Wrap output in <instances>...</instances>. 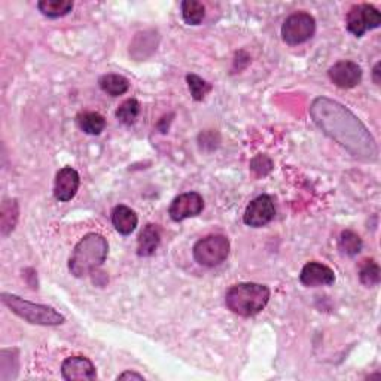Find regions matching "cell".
<instances>
[{"mask_svg":"<svg viewBox=\"0 0 381 381\" xmlns=\"http://www.w3.org/2000/svg\"><path fill=\"white\" fill-rule=\"evenodd\" d=\"M252 170L258 176H265L273 170V161L266 157V155H258V157L252 161Z\"/></svg>","mask_w":381,"mask_h":381,"instance_id":"cell-25","label":"cell"},{"mask_svg":"<svg viewBox=\"0 0 381 381\" xmlns=\"http://www.w3.org/2000/svg\"><path fill=\"white\" fill-rule=\"evenodd\" d=\"M18 203L17 200H5L0 210V230L2 235L6 237L11 231H13L18 221Z\"/></svg>","mask_w":381,"mask_h":381,"instance_id":"cell-18","label":"cell"},{"mask_svg":"<svg viewBox=\"0 0 381 381\" xmlns=\"http://www.w3.org/2000/svg\"><path fill=\"white\" fill-rule=\"evenodd\" d=\"M274 216H276V204L273 197L259 195L246 207L243 221L247 227L261 228L270 223L274 219Z\"/></svg>","mask_w":381,"mask_h":381,"instance_id":"cell-8","label":"cell"},{"mask_svg":"<svg viewBox=\"0 0 381 381\" xmlns=\"http://www.w3.org/2000/svg\"><path fill=\"white\" fill-rule=\"evenodd\" d=\"M328 76L334 86L341 90H350L359 86L362 81V69L358 63L343 60L335 63L328 70Z\"/></svg>","mask_w":381,"mask_h":381,"instance_id":"cell-10","label":"cell"},{"mask_svg":"<svg viewBox=\"0 0 381 381\" xmlns=\"http://www.w3.org/2000/svg\"><path fill=\"white\" fill-rule=\"evenodd\" d=\"M380 24L381 13L378 12V9L368 4L351 6L346 18L347 30L356 37H362L366 32L378 29Z\"/></svg>","mask_w":381,"mask_h":381,"instance_id":"cell-7","label":"cell"},{"mask_svg":"<svg viewBox=\"0 0 381 381\" xmlns=\"http://www.w3.org/2000/svg\"><path fill=\"white\" fill-rule=\"evenodd\" d=\"M187 82H188L191 95H192V98L195 102L204 100V97L211 91L210 83L206 82L204 79H201L200 76H197V75H188Z\"/></svg>","mask_w":381,"mask_h":381,"instance_id":"cell-24","label":"cell"},{"mask_svg":"<svg viewBox=\"0 0 381 381\" xmlns=\"http://www.w3.org/2000/svg\"><path fill=\"white\" fill-rule=\"evenodd\" d=\"M139 112H140V103L136 100V98H129V100H125L118 107L117 118L125 125H131L139 117Z\"/></svg>","mask_w":381,"mask_h":381,"instance_id":"cell-23","label":"cell"},{"mask_svg":"<svg viewBox=\"0 0 381 381\" xmlns=\"http://www.w3.org/2000/svg\"><path fill=\"white\" fill-rule=\"evenodd\" d=\"M380 67H381V63H377L374 66V70H373V79H374V83H377V86H380Z\"/></svg>","mask_w":381,"mask_h":381,"instance_id":"cell-27","label":"cell"},{"mask_svg":"<svg viewBox=\"0 0 381 381\" xmlns=\"http://www.w3.org/2000/svg\"><path fill=\"white\" fill-rule=\"evenodd\" d=\"M204 209V200L199 192H185L177 195L168 207V215L175 222L199 216Z\"/></svg>","mask_w":381,"mask_h":381,"instance_id":"cell-9","label":"cell"},{"mask_svg":"<svg viewBox=\"0 0 381 381\" xmlns=\"http://www.w3.org/2000/svg\"><path fill=\"white\" fill-rule=\"evenodd\" d=\"M117 378H118V380H130V378H131V380H145L143 375H140V374L133 373V371H125V373L119 374Z\"/></svg>","mask_w":381,"mask_h":381,"instance_id":"cell-26","label":"cell"},{"mask_svg":"<svg viewBox=\"0 0 381 381\" xmlns=\"http://www.w3.org/2000/svg\"><path fill=\"white\" fill-rule=\"evenodd\" d=\"M61 375L67 381H91L97 378V371L88 358L70 356L61 365Z\"/></svg>","mask_w":381,"mask_h":381,"instance_id":"cell-11","label":"cell"},{"mask_svg":"<svg viewBox=\"0 0 381 381\" xmlns=\"http://www.w3.org/2000/svg\"><path fill=\"white\" fill-rule=\"evenodd\" d=\"M37 8L48 18H60L74 9V4L70 0H40Z\"/></svg>","mask_w":381,"mask_h":381,"instance_id":"cell-19","label":"cell"},{"mask_svg":"<svg viewBox=\"0 0 381 381\" xmlns=\"http://www.w3.org/2000/svg\"><path fill=\"white\" fill-rule=\"evenodd\" d=\"M81 185L79 173L72 167H64L57 173L54 183V197L60 203H67L76 195Z\"/></svg>","mask_w":381,"mask_h":381,"instance_id":"cell-12","label":"cell"},{"mask_svg":"<svg viewBox=\"0 0 381 381\" xmlns=\"http://www.w3.org/2000/svg\"><path fill=\"white\" fill-rule=\"evenodd\" d=\"M310 117L324 134L355 158L363 163H375L378 160L375 139L365 124L340 102L328 97H317L310 106Z\"/></svg>","mask_w":381,"mask_h":381,"instance_id":"cell-1","label":"cell"},{"mask_svg":"<svg viewBox=\"0 0 381 381\" xmlns=\"http://www.w3.org/2000/svg\"><path fill=\"white\" fill-rule=\"evenodd\" d=\"M231 250V245L228 237L222 234L207 235L195 243L192 249L194 259L203 266L213 268L221 265L228 258Z\"/></svg>","mask_w":381,"mask_h":381,"instance_id":"cell-5","label":"cell"},{"mask_svg":"<svg viewBox=\"0 0 381 381\" xmlns=\"http://www.w3.org/2000/svg\"><path fill=\"white\" fill-rule=\"evenodd\" d=\"M271 292L261 283H237L225 293V304L234 315L252 317L261 313L270 301Z\"/></svg>","mask_w":381,"mask_h":381,"instance_id":"cell-3","label":"cell"},{"mask_svg":"<svg viewBox=\"0 0 381 381\" xmlns=\"http://www.w3.org/2000/svg\"><path fill=\"white\" fill-rule=\"evenodd\" d=\"M182 17L187 24L199 25L206 17V8L197 0H185V2H182Z\"/></svg>","mask_w":381,"mask_h":381,"instance_id":"cell-21","label":"cell"},{"mask_svg":"<svg viewBox=\"0 0 381 381\" xmlns=\"http://www.w3.org/2000/svg\"><path fill=\"white\" fill-rule=\"evenodd\" d=\"M136 211L127 206H117L112 210V223L121 235H130L137 227Z\"/></svg>","mask_w":381,"mask_h":381,"instance_id":"cell-15","label":"cell"},{"mask_svg":"<svg viewBox=\"0 0 381 381\" xmlns=\"http://www.w3.org/2000/svg\"><path fill=\"white\" fill-rule=\"evenodd\" d=\"M76 122L79 129L90 136H98L106 127V119L100 114H97V112H83V114H79L76 117Z\"/></svg>","mask_w":381,"mask_h":381,"instance_id":"cell-17","label":"cell"},{"mask_svg":"<svg viewBox=\"0 0 381 381\" xmlns=\"http://www.w3.org/2000/svg\"><path fill=\"white\" fill-rule=\"evenodd\" d=\"M300 281L307 288L331 286L335 283V273L324 264L308 262L303 266Z\"/></svg>","mask_w":381,"mask_h":381,"instance_id":"cell-13","label":"cell"},{"mask_svg":"<svg viewBox=\"0 0 381 381\" xmlns=\"http://www.w3.org/2000/svg\"><path fill=\"white\" fill-rule=\"evenodd\" d=\"M0 300H2V304L8 307L13 315H17L18 317L32 324H39V327H60L66 320L64 316L59 313L55 308L44 304L25 301L17 295L4 292L0 295Z\"/></svg>","mask_w":381,"mask_h":381,"instance_id":"cell-4","label":"cell"},{"mask_svg":"<svg viewBox=\"0 0 381 381\" xmlns=\"http://www.w3.org/2000/svg\"><path fill=\"white\" fill-rule=\"evenodd\" d=\"M359 280H361V283L366 288L377 286L381 280V271H380L378 264L374 261H365V264L359 270Z\"/></svg>","mask_w":381,"mask_h":381,"instance_id":"cell-22","label":"cell"},{"mask_svg":"<svg viewBox=\"0 0 381 381\" xmlns=\"http://www.w3.org/2000/svg\"><path fill=\"white\" fill-rule=\"evenodd\" d=\"M362 238L351 230H344L338 238V249L341 250L346 257H356L362 250Z\"/></svg>","mask_w":381,"mask_h":381,"instance_id":"cell-20","label":"cell"},{"mask_svg":"<svg viewBox=\"0 0 381 381\" xmlns=\"http://www.w3.org/2000/svg\"><path fill=\"white\" fill-rule=\"evenodd\" d=\"M161 243V231L158 225L148 223L146 227L140 231L139 240H137V255L142 258L152 257L155 250L158 249Z\"/></svg>","mask_w":381,"mask_h":381,"instance_id":"cell-14","label":"cell"},{"mask_svg":"<svg viewBox=\"0 0 381 381\" xmlns=\"http://www.w3.org/2000/svg\"><path fill=\"white\" fill-rule=\"evenodd\" d=\"M109 253L107 240L97 233L83 235L69 259V271L76 279L87 277L100 268Z\"/></svg>","mask_w":381,"mask_h":381,"instance_id":"cell-2","label":"cell"},{"mask_svg":"<svg viewBox=\"0 0 381 381\" xmlns=\"http://www.w3.org/2000/svg\"><path fill=\"white\" fill-rule=\"evenodd\" d=\"M98 86H100L102 91H105L110 97H119L125 94L130 88V82L122 75L107 74L98 79Z\"/></svg>","mask_w":381,"mask_h":381,"instance_id":"cell-16","label":"cell"},{"mask_svg":"<svg viewBox=\"0 0 381 381\" xmlns=\"http://www.w3.org/2000/svg\"><path fill=\"white\" fill-rule=\"evenodd\" d=\"M316 32V20L307 12H295L281 25V37L288 45L295 47L312 39Z\"/></svg>","mask_w":381,"mask_h":381,"instance_id":"cell-6","label":"cell"}]
</instances>
